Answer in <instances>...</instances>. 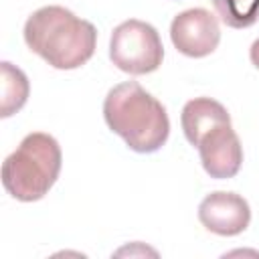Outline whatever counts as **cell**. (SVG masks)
Segmentation results:
<instances>
[{
    "mask_svg": "<svg viewBox=\"0 0 259 259\" xmlns=\"http://www.w3.org/2000/svg\"><path fill=\"white\" fill-rule=\"evenodd\" d=\"M22 34L32 53L61 71L85 65L93 57L97 45L95 26L57 4L34 10L26 18Z\"/></svg>",
    "mask_w": 259,
    "mask_h": 259,
    "instance_id": "cell-1",
    "label": "cell"
},
{
    "mask_svg": "<svg viewBox=\"0 0 259 259\" xmlns=\"http://www.w3.org/2000/svg\"><path fill=\"white\" fill-rule=\"evenodd\" d=\"M103 119L125 146L138 154L158 152L170 136L166 107L138 81L111 87L103 99Z\"/></svg>",
    "mask_w": 259,
    "mask_h": 259,
    "instance_id": "cell-2",
    "label": "cell"
},
{
    "mask_svg": "<svg viewBox=\"0 0 259 259\" xmlns=\"http://www.w3.org/2000/svg\"><path fill=\"white\" fill-rule=\"evenodd\" d=\"M61 164L63 154L59 142L45 132H32L4 160L2 184L20 202L40 200L57 182Z\"/></svg>",
    "mask_w": 259,
    "mask_h": 259,
    "instance_id": "cell-3",
    "label": "cell"
},
{
    "mask_svg": "<svg viewBox=\"0 0 259 259\" xmlns=\"http://www.w3.org/2000/svg\"><path fill=\"white\" fill-rule=\"evenodd\" d=\"M111 63L130 75L156 71L164 59V47L158 30L144 20L130 18L117 24L109 38Z\"/></svg>",
    "mask_w": 259,
    "mask_h": 259,
    "instance_id": "cell-4",
    "label": "cell"
},
{
    "mask_svg": "<svg viewBox=\"0 0 259 259\" xmlns=\"http://www.w3.org/2000/svg\"><path fill=\"white\" fill-rule=\"evenodd\" d=\"M170 40L178 53L202 59L221 42V26L206 8H188L174 16L170 24Z\"/></svg>",
    "mask_w": 259,
    "mask_h": 259,
    "instance_id": "cell-5",
    "label": "cell"
},
{
    "mask_svg": "<svg viewBox=\"0 0 259 259\" xmlns=\"http://www.w3.org/2000/svg\"><path fill=\"white\" fill-rule=\"evenodd\" d=\"M204 172L210 178H233L243 164V146L231 123H221L206 132L196 144Z\"/></svg>",
    "mask_w": 259,
    "mask_h": 259,
    "instance_id": "cell-6",
    "label": "cell"
},
{
    "mask_svg": "<svg viewBox=\"0 0 259 259\" xmlns=\"http://www.w3.org/2000/svg\"><path fill=\"white\" fill-rule=\"evenodd\" d=\"M198 221L214 235L235 237L249 227L251 208L241 194L217 190L206 194L198 204Z\"/></svg>",
    "mask_w": 259,
    "mask_h": 259,
    "instance_id": "cell-7",
    "label": "cell"
},
{
    "mask_svg": "<svg viewBox=\"0 0 259 259\" xmlns=\"http://www.w3.org/2000/svg\"><path fill=\"white\" fill-rule=\"evenodd\" d=\"M182 132L188 144L196 146L200 138L221 123H231V115L223 103L210 97H194L184 103L180 115Z\"/></svg>",
    "mask_w": 259,
    "mask_h": 259,
    "instance_id": "cell-8",
    "label": "cell"
},
{
    "mask_svg": "<svg viewBox=\"0 0 259 259\" xmlns=\"http://www.w3.org/2000/svg\"><path fill=\"white\" fill-rule=\"evenodd\" d=\"M0 71H2V105H0V117H10L12 113H16L18 109H22V105L28 99V79L24 75L22 69L14 67L8 61L0 63Z\"/></svg>",
    "mask_w": 259,
    "mask_h": 259,
    "instance_id": "cell-9",
    "label": "cell"
},
{
    "mask_svg": "<svg viewBox=\"0 0 259 259\" xmlns=\"http://www.w3.org/2000/svg\"><path fill=\"white\" fill-rule=\"evenodd\" d=\"M212 4L231 28H249L259 20V0H212Z\"/></svg>",
    "mask_w": 259,
    "mask_h": 259,
    "instance_id": "cell-10",
    "label": "cell"
},
{
    "mask_svg": "<svg viewBox=\"0 0 259 259\" xmlns=\"http://www.w3.org/2000/svg\"><path fill=\"white\" fill-rule=\"evenodd\" d=\"M249 59H251V63L259 69V38L253 40V45H251V49H249Z\"/></svg>",
    "mask_w": 259,
    "mask_h": 259,
    "instance_id": "cell-11",
    "label": "cell"
}]
</instances>
